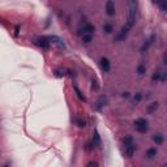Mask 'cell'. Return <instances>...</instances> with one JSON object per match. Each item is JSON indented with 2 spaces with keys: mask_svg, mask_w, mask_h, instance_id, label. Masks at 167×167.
Instances as JSON below:
<instances>
[{
  "mask_svg": "<svg viewBox=\"0 0 167 167\" xmlns=\"http://www.w3.org/2000/svg\"><path fill=\"white\" fill-rule=\"evenodd\" d=\"M136 17H137V3L136 1H131L129 3V15H128V20H127V24L124 26H127V28L131 30V28L133 26L136 21Z\"/></svg>",
  "mask_w": 167,
  "mask_h": 167,
  "instance_id": "cell-1",
  "label": "cell"
},
{
  "mask_svg": "<svg viewBox=\"0 0 167 167\" xmlns=\"http://www.w3.org/2000/svg\"><path fill=\"white\" fill-rule=\"evenodd\" d=\"M135 127H136V131H139L140 133L148 132V122H146V119H144V117H139V119L136 120Z\"/></svg>",
  "mask_w": 167,
  "mask_h": 167,
  "instance_id": "cell-2",
  "label": "cell"
},
{
  "mask_svg": "<svg viewBox=\"0 0 167 167\" xmlns=\"http://www.w3.org/2000/svg\"><path fill=\"white\" fill-rule=\"evenodd\" d=\"M94 30H96V28H94L93 25H90V24H85L81 29H78V35H85V34H91Z\"/></svg>",
  "mask_w": 167,
  "mask_h": 167,
  "instance_id": "cell-3",
  "label": "cell"
},
{
  "mask_svg": "<svg viewBox=\"0 0 167 167\" xmlns=\"http://www.w3.org/2000/svg\"><path fill=\"white\" fill-rule=\"evenodd\" d=\"M35 43H37L38 46H41V47H43V48H48L51 44V41H50V37H42V38H38Z\"/></svg>",
  "mask_w": 167,
  "mask_h": 167,
  "instance_id": "cell-4",
  "label": "cell"
},
{
  "mask_svg": "<svg viewBox=\"0 0 167 167\" xmlns=\"http://www.w3.org/2000/svg\"><path fill=\"white\" fill-rule=\"evenodd\" d=\"M106 12H107V15H109V16H114V15H115V5H114V3L111 1V0L106 3Z\"/></svg>",
  "mask_w": 167,
  "mask_h": 167,
  "instance_id": "cell-5",
  "label": "cell"
},
{
  "mask_svg": "<svg viewBox=\"0 0 167 167\" xmlns=\"http://www.w3.org/2000/svg\"><path fill=\"white\" fill-rule=\"evenodd\" d=\"M93 144H94V146H97V148H99V146L102 145L101 136H99V133H98L97 131H94V133H93Z\"/></svg>",
  "mask_w": 167,
  "mask_h": 167,
  "instance_id": "cell-6",
  "label": "cell"
},
{
  "mask_svg": "<svg viewBox=\"0 0 167 167\" xmlns=\"http://www.w3.org/2000/svg\"><path fill=\"white\" fill-rule=\"evenodd\" d=\"M101 67H102V69L104 72H109L110 71V61H109V59H106V58L101 59Z\"/></svg>",
  "mask_w": 167,
  "mask_h": 167,
  "instance_id": "cell-7",
  "label": "cell"
},
{
  "mask_svg": "<svg viewBox=\"0 0 167 167\" xmlns=\"http://www.w3.org/2000/svg\"><path fill=\"white\" fill-rule=\"evenodd\" d=\"M158 107H159V103L158 102H153V103H150L148 107H146V111H148L149 114H153V112H155L157 110H158Z\"/></svg>",
  "mask_w": 167,
  "mask_h": 167,
  "instance_id": "cell-8",
  "label": "cell"
},
{
  "mask_svg": "<svg viewBox=\"0 0 167 167\" xmlns=\"http://www.w3.org/2000/svg\"><path fill=\"white\" fill-rule=\"evenodd\" d=\"M135 152H136V145L135 144H132V145H129V146H127L125 148V155L127 157H132Z\"/></svg>",
  "mask_w": 167,
  "mask_h": 167,
  "instance_id": "cell-9",
  "label": "cell"
},
{
  "mask_svg": "<svg viewBox=\"0 0 167 167\" xmlns=\"http://www.w3.org/2000/svg\"><path fill=\"white\" fill-rule=\"evenodd\" d=\"M154 157H157V149L155 148H150L146 150V158H154Z\"/></svg>",
  "mask_w": 167,
  "mask_h": 167,
  "instance_id": "cell-10",
  "label": "cell"
},
{
  "mask_svg": "<svg viewBox=\"0 0 167 167\" xmlns=\"http://www.w3.org/2000/svg\"><path fill=\"white\" fill-rule=\"evenodd\" d=\"M133 144V137L132 136H125L123 139V145H124V148H127V146H129V145H132Z\"/></svg>",
  "mask_w": 167,
  "mask_h": 167,
  "instance_id": "cell-11",
  "label": "cell"
},
{
  "mask_svg": "<svg viewBox=\"0 0 167 167\" xmlns=\"http://www.w3.org/2000/svg\"><path fill=\"white\" fill-rule=\"evenodd\" d=\"M153 140H154V142L157 144V145H162L163 136L161 135V133H157V135H154V137H153Z\"/></svg>",
  "mask_w": 167,
  "mask_h": 167,
  "instance_id": "cell-12",
  "label": "cell"
},
{
  "mask_svg": "<svg viewBox=\"0 0 167 167\" xmlns=\"http://www.w3.org/2000/svg\"><path fill=\"white\" fill-rule=\"evenodd\" d=\"M137 73H139V76H144V74L146 73V67L144 64H140L139 67H137Z\"/></svg>",
  "mask_w": 167,
  "mask_h": 167,
  "instance_id": "cell-13",
  "label": "cell"
},
{
  "mask_svg": "<svg viewBox=\"0 0 167 167\" xmlns=\"http://www.w3.org/2000/svg\"><path fill=\"white\" fill-rule=\"evenodd\" d=\"M103 30H104V33H107V34H110V33L112 31V25H111L110 22H107V24H104V25H103Z\"/></svg>",
  "mask_w": 167,
  "mask_h": 167,
  "instance_id": "cell-14",
  "label": "cell"
},
{
  "mask_svg": "<svg viewBox=\"0 0 167 167\" xmlns=\"http://www.w3.org/2000/svg\"><path fill=\"white\" fill-rule=\"evenodd\" d=\"M104 103H106V99H104V98L102 97V98H101L99 101H98V103H97L96 109H97V110H101V109H102V107L104 106Z\"/></svg>",
  "mask_w": 167,
  "mask_h": 167,
  "instance_id": "cell-15",
  "label": "cell"
},
{
  "mask_svg": "<svg viewBox=\"0 0 167 167\" xmlns=\"http://www.w3.org/2000/svg\"><path fill=\"white\" fill-rule=\"evenodd\" d=\"M161 73H162V72H159V71H157V72H154V74H153V77H152V80H153V81H154V82H155V81H159V80H161Z\"/></svg>",
  "mask_w": 167,
  "mask_h": 167,
  "instance_id": "cell-16",
  "label": "cell"
},
{
  "mask_svg": "<svg viewBox=\"0 0 167 167\" xmlns=\"http://www.w3.org/2000/svg\"><path fill=\"white\" fill-rule=\"evenodd\" d=\"M91 34H85V35H82V42L84 43H89V42H91Z\"/></svg>",
  "mask_w": 167,
  "mask_h": 167,
  "instance_id": "cell-17",
  "label": "cell"
},
{
  "mask_svg": "<svg viewBox=\"0 0 167 167\" xmlns=\"http://www.w3.org/2000/svg\"><path fill=\"white\" fill-rule=\"evenodd\" d=\"M153 39H154V38H153V37H152V38H150V39H149V41H148V42H146V43H145V44H144V46H142V48H141V51H142V52H145L146 50H148V47H149V46H150V44H152V41H153Z\"/></svg>",
  "mask_w": 167,
  "mask_h": 167,
  "instance_id": "cell-18",
  "label": "cell"
},
{
  "mask_svg": "<svg viewBox=\"0 0 167 167\" xmlns=\"http://www.w3.org/2000/svg\"><path fill=\"white\" fill-rule=\"evenodd\" d=\"M74 90H76V93H77V97L80 98L81 101H84V102H85V97L82 96V94H81V91L78 90V88H77V86H74Z\"/></svg>",
  "mask_w": 167,
  "mask_h": 167,
  "instance_id": "cell-19",
  "label": "cell"
},
{
  "mask_svg": "<svg viewBox=\"0 0 167 167\" xmlns=\"http://www.w3.org/2000/svg\"><path fill=\"white\" fill-rule=\"evenodd\" d=\"M133 99H135V102H140V101L142 99V94H140V93H137L136 96H135V98H133Z\"/></svg>",
  "mask_w": 167,
  "mask_h": 167,
  "instance_id": "cell-20",
  "label": "cell"
},
{
  "mask_svg": "<svg viewBox=\"0 0 167 167\" xmlns=\"http://www.w3.org/2000/svg\"><path fill=\"white\" fill-rule=\"evenodd\" d=\"M76 122H77V124H78V127H81V128H82V127H85V120H82V119H77Z\"/></svg>",
  "mask_w": 167,
  "mask_h": 167,
  "instance_id": "cell-21",
  "label": "cell"
},
{
  "mask_svg": "<svg viewBox=\"0 0 167 167\" xmlns=\"http://www.w3.org/2000/svg\"><path fill=\"white\" fill-rule=\"evenodd\" d=\"M93 85H91V89L93 90H98V85H97V81L96 80H93V82H91Z\"/></svg>",
  "mask_w": 167,
  "mask_h": 167,
  "instance_id": "cell-22",
  "label": "cell"
},
{
  "mask_svg": "<svg viewBox=\"0 0 167 167\" xmlns=\"http://www.w3.org/2000/svg\"><path fill=\"white\" fill-rule=\"evenodd\" d=\"M86 167H98V163L97 162H89L86 165Z\"/></svg>",
  "mask_w": 167,
  "mask_h": 167,
  "instance_id": "cell-23",
  "label": "cell"
},
{
  "mask_svg": "<svg viewBox=\"0 0 167 167\" xmlns=\"http://www.w3.org/2000/svg\"><path fill=\"white\" fill-rule=\"evenodd\" d=\"M123 97H124V98H128V97H129V94H128V93H124V94H123Z\"/></svg>",
  "mask_w": 167,
  "mask_h": 167,
  "instance_id": "cell-24",
  "label": "cell"
},
{
  "mask_svg": "<svg viewBox=\"0 0 167 167\" xmlns=\"http://www.w3.org/2000/svg\"><path fill=\"white\" fill-rule=\"evenodd\" d=\"M162 167H167V166H166V165H163V166H162Z\"/></svg>",
  "mask_w": 167,
  "mask_h": 167,
  "instance_id": "cell-25",
  "label": "cell"
},
{
  "mask_svg": "<svg viewBox=\"0 0 167 167\" xmlns=\"http://www.w3.org/2000/svg\"><path fill=\"white\" fill-rule=\"evenodd\" d=\"M4 167H9V166H8V165H5V166H4Z\"/></svg>",
  "mask_w": 167,
  "mask_h": 167,
  "instance_id": "cell-26",
  "label": "cell"
}]
</instances>
